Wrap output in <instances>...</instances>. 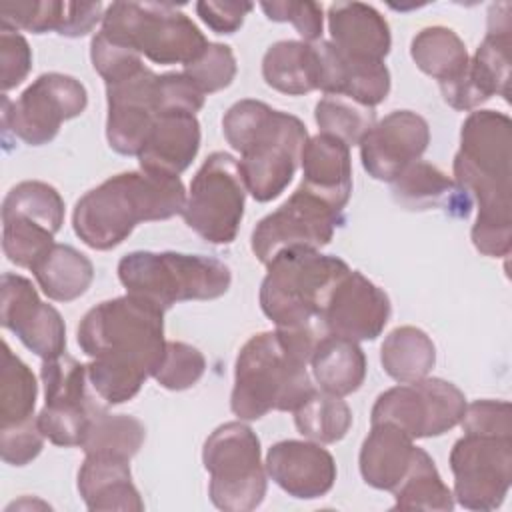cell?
<instances>
[{
	"label": "cell",
	"mask_w": 512,
	"mask_h": 512,
	"mask_svg": "<svg viewBox=\"0 0 512 512\" xmlns=\"http://www.w3.org/2000/svg\"><path fill=\"white\" fill-rule=\"evenodd\" d=\"M320 58V86L326 96H344L374 108L390 92V72L384 62L342 54L330 40L314 42Z\"/></svg>",
	"instance_id": "7402d4cb"
},
{
	"label": "cell",
	"mask_w": 512,
	"mask_h": 512,
	"mask_svg": "<svg viewBox=\"0 0 512 512\" xmlns=\"http://www.w3.org/2000/svg\"><path fill=\"white\" fill-rule=\"evenodd\" d=\"M158 74L142 66L138 72L106 84V138L114 152L138 156L158 118Z\"/></svg>",
	"instance_id": "ac0fdd59"
},
{
	"label": "cell",
	"mask_w": 512,
	"mask_h": 512,
	"mask_svg": "<svg viewBox=\"0 0 512 512\" xmlns=\"http://www.w3.org/2000/svg\"><path fill=\"white\" fill-rule=\"evenodd\" d=\"M44 408L36 416L38 428L56 446H82L92 420L106 410V402L94 390L88 364L70 354L42 360Z\"/></svg>",
	"instance_id": "30bf717a"
},
{
	"label": "cell",
	"mask_w": 512,
	"mask_h": 512,
	"mask_svg": "<svg viewBox=\"0 0 512 512\" xmlns=\"http://www.w3.org/2000/svg\"><path fill=\"white\" fill-rule=\"evenodd\" d=\"M454 500L468 510L498 508L512 482V436L464 432L450 452Z\"/></svg>",
	"instance_id": "5bb4252c"
},
{
	"label": "cell",
	"mask_w": 512,
	"mask_h": 512,
	"mask_svg": "<svg viewBox=\"0 0 512 512\" xmlns=\"http://www.w3.org/2000/svg\"><path fill=\"white\" fill-rule=\"evenodd\" d=\"M330 42L346 56L384 62L392 36L386 18L364 2H334L328 8Z\"/></svg>",
	"instance_id": "484cf974"
},
{
	"label": "cell",
	"mask_w": 512,
	"mask_h": 512,
	"mask_svg": "<svg viewBox=\"0 0 512 512\" xmlns=\"http://www.w3.org/2000/svg\"><path fill=\"white\" fill-rule=\"evenodd\" d=\"M0 64V86L6 94L22 84L32 68V50L20 32L0 28Z\"/></svg>",
	"instance_id": "bcb514c9"
},
{
	"label": "cell",
	"mask_w": 512,
	"mask_h": 512,
	"mask_svg": "<svg viewBox=\"0 0 512 512\" xmlns=\"http://www.w3.org/2000/svg\"><path fill=\"white\" fill-rule=\"evenodd\" d=\"M90 58H92L94 70L102 76L104 84L118 82L130 74L138 72L144 66L142 56L138 52L110 40L102 32H98L92 38Z\"/></svg>",
	"instance_id": "ee69618b"
},
{
	"label": "cell",
	"mask_w": 512,
	"mask_h": 512,
	"mask_svg": "<svg viewBox=\"0 0 512 512\" xmlns=\"http://www.w3.org/2000/svg\"><path fill=\"white\" fill-rule=\"evenodd\" d=\"M254 8L250 2H214V0H204L196 4V12L200 20L216 34H234L242 24L246 14Z\"/></svg>",
	"instance_id": "681fc988"
},
{
	"label": "cell",
	"mask_w": 512,
	"mask_h": 512,
	"mask_svg": "<svg viewBox=\"0 0 512 512\" xmlns=\"http://www.w3.org/2000/svg\"><path fill=\"white\" fill-rule=\"evenodd\" d=\"M88 94L80 80L60 72L40 74L18 100L2 96V128L30 146L56 138L62 122L86 110Z\"/></svg>",
	"instance_id": "4fadbf2b"
},
{
	"label": "cell",
	"mask_w": 512,
	"mask_h": 512,
	"mask_svg": "<svg viewBox=\"0 0 512 512\" xmlns=\"http://www.w3.org/2000/svg\"><path fill=\"white\" fill-rule=\"evenodd\" d=\"M118 278L126 294L140 296L162 310L176 302L220 298L232 284L230 268L218 258L150 250L122 256Z\"/></svg>",
	"instance_id": "52a82bcc"
},
{
	"label": "cell",
	"mask_w": 512,
	"mask_h": 512,
	"mask_svg": "<svg viewBox=\"0 0 512 512\" xmlns=\"http://www.w3.org/2000/svg\"><path fill=\"white\" fill-rule=\"evenodd\" d=\"M380 362L384 372L404 384L426 378L436 364L432 338L416 326H398L382 342Z\"/></svg>",
	"instance_id": "d6a6232c"
},
{
	"label": "cell",
	"mask_w": 512,
	"mask_h": 512,
	"mask_svg": "<svg viewBox=\"0 0 512 512\" xmlns=\"http://www.w3.org/2000/svg\"><path fill=\"white\" fill-rule=\"evenodd\" d=\"M206 96L224 90L236 76V58L230 46L210 42L206 50L182 70Z\"/></svg>",
	"instance_id": "7bdbcfd3"
},
{
	"label": "cell",
	"mask_w": 512,
	"mask_h": 512,
	"mask_svg": "<svg viewBox=\"0 0 512 512\" xmlns=\"http://www.w3.org/2000/svg\"><path fill=\"white\" fill-rule=\"evenodd\" d=\"M104 18L102 2H4L0 6V28L28 30L32 34L58 32L80 38Z\"/></svg>",
	"instance_id": "603a6c76"
},
{
	"label": "cell",
	"mask_w": 512,
	"mask_h": 512,
	"mask_svg": "<svg viewBox=\"0 0 512 512\" xmlns=\"http://www.w3.org/2000/svg\"><path fill=\"white\" fill-rule=\"evenodd\" d=\"M0 322L42 360L66 352V326L60 312L42 302L34 284L20 274L2 276Z\"/></svg>",
	"instance_id": "e0dca14e"
},
{
	"label": "cell",
	"mask_w": 512,
	"mask_h": 512,
	"mask_svg": "<svg viewBox=\"0 0 512 512\" xmlns=\"http://www.w3.org/2000/svg\"><path fill=\"white\" fill-rule=\"evenodd\" d=\"M392 196L410 210L444 208L456 216H468L472 198L440 168L416 160L392 180Z\"/></svg>",
	"instance_id": "f1b7e54d"
},
{
	"label": "cell",
	"mask_w": 512,
	"mask_h": 512,
	"mask_svg": "<svg viewBox=\"0 0 512 512\" xmlns=\"http://www.w3.org/2000/svg\"><path fill=\"white\" fill-rule=\"evenodd\" d=\"M294 422L302 436L320 444H332L348 434L352 412L340 396L314 390L294 410Z\"/></svg>",
	"instance_id": "8d00e7d4"
},
{
	"label": "cell",
	"mask_w": 512,
	"mask_h": 512,
	"mask_svg": "<svg viewBox=\"0 0 512 512\" xmlns=\"http://www.w3.org/2000/svg\"><path fill=\"white\" fill-rule=\"evenodd\" d=\"M42 446L44 434L36 418L18 426L0 428V454L10 466H26L42 452Z\"/></svg>",
	"instance_id": "c3c4849f"
},
{
	"label": "cell",
	"mask_w": 512,
	"mask_h": 512,
	"mask_svg": "<svg viewBox=\"0 0 512 512\" xmlns=\"http://www.w3.org/2000/svg\"><path fill=\"white\" fill-rule=\"evenodd\" d=\"M228 144L240 152L246 192L256 202L278 198L292 182L308 140L304 122L260 100H240L222 118Z\"/></svg>",
	"instance_id": "5b68a950"
},
{
	"label": "cell",
	"mask_w": 512,
	"mask_h": 512,
	"mask_svg": "<svg viewBox=\"0 0 512 512\" xmlns=\"http://www.w3.org/2000/svg\"><path fill=\"white\" fill-rule=\"evenodd\" d=\"M464 432L512 436V408L506 400H474L460 420Z\"/></svg>",
	"instance_id": "7dc6e473"
},
{
	"label": "cell",
	"mask_w": 512,
	"mask_h": 512,
	"mask_svg": "<svg viewBox=\"0 0 512 512\" xmlns=\"http://www.w3.org/2000/svg\"><path fill=\"white\" fill-rule=\"evenodd\" d=\"M430 142L428 122L412 110H394L378 120L360 142L364 170L382 182H392L412 162L420 160Z\"/></svg>",
	"instance_id": "d6986e66"
},
{
	"label": "cell",
	"mask_w": 512,
	"mask_h": 512,
	"mask_svg": "<svg viewBox=\"0 0 512 512\" xmlns=\"http://www.w3.org/2000/svg\"><path fill=\"white\" fill-rule=\"evenodd\" d=\"M100 32L154 64L188 66L210 44L184 12L156 2H112Z\"/></svg>",
	"instance_id": "ba28073f"
},
{
	"label": "cell",
	"mask_w": 512,
	"mask_h": 512,
	"mask_svg": "<svg viewBox=\"0 0 512 512\" xmlns=\"http://www.w3.org/2000/svg\"><path fill=\"white\" fill-rule=\"evenodd\" d=\"M164 312L126 294L96 304L80 320L76 340L90 358V382L106 404L132 400L154 376L166 348Z\"/></svg>",
	"instance_id": "6da1fadb"
},
{
	"label": "cell",
	"mask_w": 512,
	"mask_h": 512,
	"mask_svg": "<svg viewBox=\"0 0 512 512\" xmlns=\"http://www.w3.org/2000/svg\"><path fill=\"white\" fill-rule=\"evenodd\" d=\"M208 496L224 512H250L266 496V466L256 432L240 420L218 426L204 442Z\"/></svg>",
	"instance_id": "9c48e42d"
},
{
	"label": "cell",
	"mask_w": 512,
	"mask_h": 512,
	"mask_svg": "<svg viewBox=\"0 0 512 512\" xmlns=\"http://www.w3.org/2000/svg\"><path fill=\"white\" fill-rule=\"evenodd\" d=\"M266 84L288 96H302L320 86V58L316 44L304 40L274 42L262 58Z\"/></svg>",
	"instance_id": "f546056e"
},
{
	"label": "cell",
	"mask_w": 512,
	"mask_h": 512,
	"mask_svg": "<svg viewBox=\"0 0 512 512\" xmlns=\"http://www.w3.org/2000/svg\"><path fill=\"white\" fill-rule=\"evenodd\" d=\"M42 292L56 302L80 298L94 280V266L88 256L68 244H52L30 268Z\"/></svg>",
	"instance_id": "1f68e13d"
},
{
	"label": "cell",
	"mask_w": 512,
	"mask_h": 512,
	"mask_svg": "<svg viewBox=\"0 0 512 512\" xmlns=\"http://www.w3.org/2000/svg\"><path fill=\"white\" fill-rule=\"evenodd\" d=\"M246 186L238 160L212 152L190 182L182 218L200 238L222 246L236 240L244 218Z\"/></svg>",
	"instance_id": "8fae6325"
},
{
	"label": "cell",
	"mask_w": 512,
	"mask_h": 512,
	"mask_svg": "<svg viewBox=\"0 0 512 512\" xmlns=\"http://www.w3.org/2000/svg\"><path fill=\"white\" fill-rule=\"evenodd\" d=\"M144 438L146 428L138 418L102 410L92 420L80 448L84 454H108L130 460L144 444Z\"/></svg>",
	"instance_id": "f35d334b"
},
{
	"label": "cell",
	"mask_w": 512,
	"mask_h": 512,
	"mask_svg": "<svg viewBox=\"0 0 512 512\" xmlns=\"http://www.w3.org/2000/svg\"><path fill=\"white\" fill-rule=\"evenodd\" d=\"M200 150V122L190 112H164L156 118L138 164L144 172L180 176Z\"/></svg>",
	"instance_id": "d4e9b609"
},
{
	"label": "cell",
	"mask_w": 512,
	"mask_h": 512,
	"mask_svg": "<svg viewBox=\"0 0 512 512\" xmlns=\"http://www.w3.org/2000/svg\"><path fill=\"white\" fill-rule=\"evenodd\" d=\"M510 46V4H492L488 10V32L474 58H470L466 70L458 78L440 84L444 102L454 110L468 112L490 100L494 94L508 100Z\"/></svg>",
	"instance_id": "2e32d148"
},
{
	"label": "cell",
	"mask_w": 512,
	"mask_h": 512,
	"mask_svg": "<svg viewBox=\"0 0 512 512\" xmlns=\"http://www.w3.org/2000/svg\"><path fill=\"white\" fill-rule=\"evenodd\" d=\"M314 118L322 134H330L348 146L360 144L376 124L374 108L344 96H324L314 108Z\"/></svg>",
	"instance_id": "ab89813d"
},
{
	"label": "cell",
	"mask_w": 512,
	"mask_h": 512,
	"mask_svg": "<svg viewBox=\"0 0 512 512\" xmlns=\"http://www.w3.org/2000/svg\"><path fill=\"white\" fill-rule=\"evenodd\" d=\"M464 392L442 378H420L382 392L370 422H390L414 438L442 436L460 424L466 410Z\"/></svg>",
	"instance_id": "7c38bea8"
},
{
	"label": "cell",
	"mask_w": 512,
	"mask_h": 512,
	"mask_svg": "<svg viewBox=\"0 0 512 512\" xmlns=\"http://www.w3.org/2000/svg\"><path fill=\"white\" fill-rule=\"evenodd\" d=\"M310 368L322 392L344 398L362 386L366 378V356L358 342L326 334L318 340L310 356Z\"/></svg>",
	"instance_id": "4dcf8cb0"
},
{
	"label": "cell",
	"mask_w": 512,
	"mask_h": 512,
	"mask_svg": "<svg viewBox=\"0 0 512 512\" xmlns=\"http://www.w3.org/2000/svg\"><path fill=\"white\" fill-rule=\"evenodd\" d=\"M52 244L54 234L44 226L18 216L2 218V250L12 264L32 268Z\"/></svg>",
	"instance_id": "60d3db41"
},
{
	"label": "cell",
	"mask_w": 512,
	"mask_h": 512,
	"mask_svg": "<svg viewBox=\"0 0 512 512\" xmlns=\"http://www.w3.org/2000/svg\"><path fill=\"white\" fill-rule=\"evenodd\" d=\"M410 56L414 64L424 74L436 78L438 84L458 78L470 62L462 38L446 26L422 28L412 38Z\"/></svg>",
	"instance_id": "836d02e7"
},
{
	"label": "cell",
	"mask_w": 512,
	"mask_h": 512,
	"mask_svg": "<svg viewBox=\"0 0 512 512\" xmlns=\"http://www.w3.org/2000/svg\"><path fill=\"white\" fill-rule=\"evenodd\" d=\"M186 190L180 176L122 172L88 190L74 206L76 236L94 250L122 244L140 222L168 220L182 214Z\"/></svg>",
	"instance_id": "277c9868"
},
{
	"label": "cell",
	"mask_w": 512,
	"mask_h": 512,
	"mask_svg": "<svg viewBox=\"0 0 512 512\" xmlns=\"http://www.w3.org/2000/svg\"><path fill=\"white\" fill-rule=\"evenodd\" d=\"M38 384L28 368L8 346L2 342V368H0V428L18 426L34 420Z\"/></svg>",
	"instance_id": "d590c367"
},
{
	"label": "cell",
	"mask_w": 512,
	"mask_h": 512,
	"mask_svg": "<svg viewBox=\"0 0 512 512\" xmlns=\"http://www.w3.org/2000/svg\"><path fill=\"white\" fill-rule=\"evenodd\" d=\"M268 476L290 496L314 500L328 494L336 482V462L320 442L282 440L266 454Z\"/></svg>",
	"instance_id": "44dd1931"
},
{
	"label": "cell",
	"mask_w": 512,
	"mask_h": 512,
	"mask_svg": "<svg viewBox=\"0 0 512 512\" xmlns=\"http://www.w3.org/2000/svg\"><path fill=\"white\" fill-rule=\"evenodd\" d=\"M8 216L36 222L56 234L64 224V200L54 186L40 180H24L12 186L2 202V218Z\"/></svg>",
	"instance_id": "74e56055"
},
{
	"label": "cell",
	"mask_w": 512,
	"mask_h": 512,
	"mask_svg": "<svg viewBox=\"0 0 512 512\" xmlns=\"http://www.w3.org/2000/svg\"><path fill=\"white\" fill-rule=\"evenodd\" d=\"M206 370L204 354L186 342L166 340L162 360L154 372V380L166 390H188L192 388Z\"/></svg>",
	"instance_id": "b9f144b4"
},
{
	"label": "cell",
	"mask_w": 512,
	"mask_h": 512,
	"mask_svg": "<svg viewBox=\"0 0 512 512\" xmlns=\"http://www.w3.org/2000/svg\"><path fill=\"white\" fill-rule=\"evenodd\" d=\"M260 284V308L276 328H312L326 334L322 312L348 264L314 248L280 250Z\"/></svg>",
	"instance_id": "8992f818"
},
{
	"label": "cell",
	"mask_w": 512,
	"mask_h": 512,
	"mask_svg": "<svg viewBox=\"0 0 512 512\" xmlns=\"http://www.w3.org/2000/svg\"><path fill=\"white\" fill-rule=\"evenodd\" d=\"M340 224V210L298 186L280 208L256 224L250 236V248L262 264H268L286 248L320 250L332 240Z\"/></svg>",
	"instance_id": "9a60e30c"
},
{
	"label": "cell",
	"mask_w": 512,
	"mask_h": 512,
	"mask_svg": "<svg viewBox=\"0 0 512 512\" xmlns=\"http://www.w3.org/2000/svg\"><path fill=\"white\" fill-rule=\"evenodd\" d=\"M398 510H452L454 494L444 484L430 454L416 446L412 464L400 484L392 490Z\"/></svg>",
	"instance_id": "e575fe53"
},
{
	"label": "cell",
	"mask_w": 512,
	"mask_h": 512,
	"mask_svg": "<svg viewBox=\"0 0 512 512\" xmlns=\"http://www.w3.org/2000/svg\"><path fill=\"white\" fill-rule=\"evenodd\" d=\"M268 20L274 22H290L304 42L322 40L324 16L322 6L316 2H298V0H282V2H262Z\"/></svg>",
	"instance_id": "f6af8a7d"
},
{
	"label": "cell",
	"mask_w": 512,
	"mask_h": 512,
	"mask_svg": "<svg viewBox=\"0 0 512 512\" xmlns=\"http://www.w3.org/2000/svg\"><path fill=\"white\" fill-rule=\"evenodd\" d=\"M322 336L312 328H276L250 336L234 364V416L258 420L272 410L294 412L316 390L308 364Z\"/></svg>",
	"instance_id": "3957f363"
},
{
	"label": "cell",
	"mask_w": 512,
	"mask_h": 512,
	"mask_svg": "<svg viewBox=\"0 0 512 512\" xmlns=\"http://www.w3.org/2000/svg\"><path fill=\"white\" fill-rule=\"evenodd\" d=\"M414 452L406 432L390 422H376L360 448V474L368 486L392 492L408 472Z\"/></svg>",
	"instance_id": "83f0119b"
},
{
	"label": "cell",
	"mask_w": 512,
	"mask_h": 512,
	"mask_svg": "<svg viewBox=\"0 0 512 512\" xmlns=\"http://www.w3.org/2000/svg\"><path fill=\"white\" fill-rule=\"evenodd\" d=\"M390 298L358 270H350L332 288L322 312L326 334L360 340H376L390 320Z\"/></svg>",
	"instance_id": "ffe728a7"
},
{
	"label": "cell",
	"mask_w": 512,
	"mask_h": 512,
	"mask_svg": "<svg viewBox=\"0 0 512 512\" xmlns=\"http://www.w3.org/2000/svg\"><path fill=\"white\" fill-rule=\"evenodd\" d=\"M300 164V188L342 212L352 194L350 146L330 134L320 132L306 140Z\"/></svg>",
	"instance_id": "cb8c5ba5"
},
{
	"label": "cell",
	"mask_w": 512,
	"mask_h": 512,
	"mask_svg": "<svg viewBox=\"0 0 512 512\" xmlns=\"http://www.w3.org/2000/svg\"><path fill=\"white\" fill-rule=\"evenodd\" d=\"M78 492L88 510H144L128 458L86 454L78 470Z\"/></svg>",
	"instance_id": "4316f807"
},
{
	"label": "cell",
	"mask_w": 512,
	"mask_h": 512,
	"mask_svg": "<svg viewBox=\"0 0 512 512\" xmlns=\"http://www.w3.org/2000/svg\"><path fill=\"white\" fill-rule=\"evenodd\" d=\"M510 146V118L496 110H474L462 124L454 156V182L478 204L472 244L490 258H504L512 248Z\"/></svg>",
	"instance_id": "7a4b0ae2"
}]
</instances>
